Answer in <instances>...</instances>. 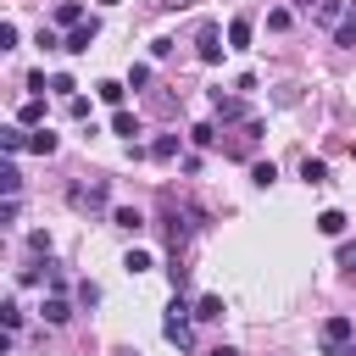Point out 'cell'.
<instances>
[{"instance_id":"cell-1","label":"cell","mask_w":356,"mask_h":356,"mask_svg":"<svg viewBox=\"0 0 356 356\" xmlns=\"http://www.w3.org/2000/svg\"><path fill=\"white\" fill-rule=\"evenodd\" d=\"M67 200H72L78 211H106L111 189H106V178H95V184H72V189H67Z\"/></svg>"},{"instance_id":"cell-2","label":"cell","mask_w":356,"mask_h":356,"mask_svg":"<svg viewBox=\"0 0 356 356\" xmlns=\"http://www.w3.org/2000/svg\"><path fill=\"white\" fill-rule=\"evenodd\" d=\"M350 334H356L350 317H328V323H323V350H328V356H350V350H345Z\"/></svg>"},{"instance_id":"cell-3","label":"cell","mask_w":356,"mask_h":356,"mask_svg":"<svg viewBox=\"0 0 356 356\" xmlns=\"http://www.w3.org/2000/svg\"><path fill=\"white\" fill-rule=\"evenodd\" d=\"M211 111H217L222 122H250V106H245L239 95H222V89H211Z\"/></svg>"},{"instance_id":"cell-4","label":"cell","mask_w":356,"mask_h":356,"mask_svg":"<svg viewBox=\"0 0 356 356\" xmlns=\"http://www.w3.org/2000/svg\"><path fill=\"white\" fill-rule=\"evenodd\" d=\"M195 44H200V61H206V67H217V61H222V33H217V22H200Z\"/></svg>"},{"instance_id":"cell-5","label":"cell","mask_w":356,"mask_h":356,"mask_svg":"<svg viewBox=\"0 0 356 356\" xmlns=\"http://www.w3.org/2000/svg\"><path fill=\"white\" fill-rule=\"evenodd\" d=\"M95 33H100V22L89 17V22H78V28H67V44H61V50H72V56H83V50L95 44Z\"/></svg>"},{"instance_id":"cell-6","label":"cell","mask_w":356,"mask_h":356,"mask_svg":"<svg viewBox=\"0 0 356 356\" xmlns=\"http://www.w3.org/2000/svg\"><path fill=\"white\" fill-rule=\"evenodd\" d=\"M17 122H22V128H44V95H28L22 111H17Z\"/></svg>"},{"instance_id":"cell-7","label":"cell","mask_w":356,"mask_h":356,"mask_svg":"<svg viewBox=\"0 0 356 356\" xmlns=\"http://www.w3.org/2000/svg\"><path fill=\"white\" fill-rule=\"evenodd\" d=\"M250 33H256L250 17H234V22H228V50H250Z\"/></svg>"},{"instance_id":"cell-8","label":"cell","mask_w":356,"mask_h":356,"mask_svg":"<svg viewBox=\"0 0 356 356\" xmlns=\"http://www.w3.org/2000/svg\"><path fill=\"white\" fill-rule=\"evenodd\" d=\"M178 145H184L178 134H156V139H150V156H156V161H172V156H178Z\"/></svg>"},{"instance_id":"cell-9","label":"cell","mask_w":356,"mask_h":356,"mask_svg":"<svg viewBox=\"0 0 356 356\" xmlns=\"http://www.w3.org/2000/svg\"><path fill=\"white\" fill-rule=\"evenodd\" d=\"M78 22H83V6L78 0H61L56 6V28H78Z\"/></svg>"},{"instance_id":"cell-10","label":"cell","mask_w":356,"mask_h":356,"mask_svg":"<svg viewBox=\"0 0 356 356\" xmlns=\"http://www.w3.org/2000/svg\"><path fill=\"white\" fill-rule=\"evenodd\" d=\"M111 222H117V228H128V234H139V228H145V211H134V206H117V211H111Z\"/></svg>"},{"instance_id":"cell-11","label":"cell","mask_w":356,"mask_h":356,"mask_svg":"<svg viewBox=\"0 0 356 356\" xmlns=\"http://www.w3.org/2000/svg\"><path fill=\"white\" fill-rule=\"evenodd\" d=\"M317 228H323L328 239H339V234H345V211H334V206H328V211H317Z\"/></svg>"},{"instance_id":"cell-12","label":"cell","mask_w":356,"mask_h":356,"mask_svg":"<svg viewBox=\"0 0 356 356\" xmlns=\"http://www.w3.org/2000/svg\"><path fill=\"white\" fill-rule=\"evenodd\" d=\"M195 317H200V323H217V317H222V295H200V300H195Z\"/></svg>"},{"instance_id":"cell-13","label":"cell","mask_w":356,"mask_h":356,"mask_svg":"<svg viewBox=\"0 0 356 356\" xmlns=\"http://www.w3.org/2000/svg\"><path fill=\"white\" fill-rule=\"evenodd\" d=\"M39 317H44V323H67V317H72V306H67L61 295H50V300L39 306Z\"/></svg>"},{"instance_id":"cell-14","label":"cell","mask_w":356,"mask_h":356,"mask_svg":"<svg viewBox=\"0 0 356 356\" xmlns=\"http://www.w3.org/2000/svg\"><path fill=\"white\" fill-rule=\"evenodd\" d=\"M95 95H100L106 106H122V95H128V83H111V78H100V83H95Z\"/></svg>"},{"instance_id":"cell-15","label":"cell","mask_w":356,"mask_h":356,"mask_svg":"<svg viewBox=\"0 0 356 356\" xmlns=\"http://www.w3.org/2000/svg\"><path fill=\"white\" fill-rule=\"evenodd\" d=\"M111 134H122V139H134V134H139V117L117 106V117H111Z\"/></svg>"},{"instance_id":"cell-16","label":"cell","mask_w":356,"mask_h":356,"mask_svg":"<svg viewBox=\"0 0 356 356\" xmlns=\"http://www.w3.org/2000/svg\"><path fill=\"white\" fill-rule=\"evenodd\" d=\"M0 150H6V156L28 150V134H22V128H0Z\"/></svg>"},{"instance_id":"cell-17","label":"cell","mask_w":356,"mask_h":356,"mask_svg":"<svg viewBox=\"0 0 356 356\" xmlns=\"http://www.w3.org/2000/svg\"><path fill=\"white\" fill-rule=\"evenodd\" d=\"M28 150H33V156H50V150H56V134H50V128H33V134H28Z\"/></svg>"},{"instance_id":"cell-18","label":"cell","mask_w":356,"mask_h":356,"mask_svg":"<svg viewBox=\"0 0 356 356\" xmlns=\"http://www.w3.org/2000/svg\"><path fill=\"white\" fill-rule=\"evenodd\" d=\"M300 178H306V184H328V161L306 156V161H300Z\"/></svg>"},{"instance_id":"cell-19","label":"cell","mask_w":356,"mask_h":356,"mask_svg":"<svg viewBox=\"0 0 356 356\" xmlns=\"http://www.w3.org/2000/svg\"><path fill=\"white\" fill-rule=\"evenodd\" d=\"M334 44H356V6L339 17V28H334Z\"/></svg>"},{"instance_id":"cell-20","label":"cell","mask_w":356,"mask_h":356,"mask_svg":"<svg viewBox=\"0 0 356 356\" xmlns=\"http://www.w3.org/2000/svg\"><path fill=\"white\" fill-rule=\"evenodd\" d=\"M145 83H150V61H134L128 67V89H145Z\"/></svg>"},{"instance_id":"cell-21","label":"cell","mask_w":356,"mask_h":356,"mask_svg":"<svg viewBox=\"0 0 356 356\" xmlns=\"http://www.w3.org/2000/svg\"><path fill=\"white\" fill-rule=\"evenodd\" d=\"M50 95H61V100H72V95H78V83H72L67 72H56V78H50Z\"/></svg>"},{"instance_id":"cell-22","label":"cell","mask_w":356,"mask_h":356,"mask_svg":"<svg viewBox=\"0 0 356 356\" xmlns=\"http://www.w3.org/2000/svg\"><path fill=\"white\" fill-rule=\"evenodd\" d=\"M250 178H256L261 189H273V178H278V167H273V161H256V167H250Z\"/></svg>"},{"instance_id":"cell-23","label":"cell","mask_w":356,"mask_h":356,"mask_svg":"<svg viewBox=\"0 0 356 356\" xmlns=\"http://www.w3.org/2000/svg\"><path fill=\"white\" fill-rule=\"evenodd\" d=\"M0 189H6V195H17V189H22V172H17V167H11V161H6V167H0Z\"/></svg>"},{"instance_id":"cell-24","label":"cell","mask_w":356,"mask_h":356,"mask_svg":"<svg viewBox=\"0 0 356 356\" xmlns=\"http://www.w3.org/2000/svg\"><path fill=\"white\" fill-rule=\"evenodd\" d=\"M122 267H128V273H150V250H128Z\"/></svg>"},{"instance_id":"cell-25","label":"cell","mask_w":356,"mask_h":356,"mask_svg":"<svg viewBox=\"0 0 356 356\" xmlns=\"http://www.w3.org/2000/svg\"><path fill=\"white\" fill-rule=\"evenodd\" d=\"M0 317H6V328H11V334L22 328V306H17V300H6V306H0Z\"/></svg>"},{"instance_id":"cell-26","label":"cell","mask_w":356,"mask_h":356,"mask_svg":"<svg viewBox=\"0 0 356 356\" xmlns=\"http://www.w3.org/2000/svg\"><path fill=\"white\" fill-rule=\"evenodd\" d=\"M289 22H295V17H289V11H284V6H278V11H267V28H273V33H284V28H289Z\"/></svg>"},{"instance_id":"cell-27","label":"cell","mask_w":356,"mask_h":356,"mask_svg":"<svg viewBox=\"0 0 356 356\" xmlns=\"http://www.w3.org/2000/svg\"><path fill=\"white\" fill-rule=\"evenodd\" d=\"M167 278H172V289H178V295L189 289V267H178V261H172V267H167Z\"/></svg>"},{"instance_id":"cell-28","label":"cell","mask_w":356,"mask_h":356,"mask_svg":"<svg viewBox=\"0 0 356 356\" xmlns=\"http://www.w3.org/2000/svg\"><path fill=\"white\" fill-rule=\"evenodd\" d=\"M78 300H83V306H100V284L83 278V284H78Z\"/></svg>"},{"instance_id":"cell-29","label":"cell","mask_w":356,"mask_h":356,"mask_svg":"<svg viewBox=\"0 0 356 356\" xmlns=\"http://www.w3.org/2000/svg\"><path fill=\"white\" fill-rule=\"evenodd\" d=\"M0 50H17V22H0Z\"/></svg>"},{"instance_id":"cell-30","label":"cell","mask_w":356,"mask_h":356,"mask_svg":"<svg viewBox=\"0 0 356 356\" xmlns=\"http://www.w3.org/2000/svg\"><path fill=\"white\" fill-rule=\"evenodd\" d=\"M67 117H78V122H83V117H89V100H83V95H72V100H67Z\"/></svg>"},{"instance_id":"cell-31","label":"cell","mask_w":356,"mask_h":356,"mask_svg":"<svg viewBox=\"0 0 356 356\" xmlns=\"http://www.w3.org/2000/svg\"><path fill=\"white\" fill-rule=\"evenodd\" d=\"M189 139H195V145H211V139H217V128H211V122H200V128H189Z\"/></svg>"},{"instance_id":"cell-32","label":"cell","mask_w":356,"mask_h":356,"mask_svg":"<svg viewBox=\"0 0 356 356\" xmlns=\"http://www.w3.org/2000/svg\"><path fill=\"white\" fill-rule=\"evenodd\" d=\"M28 245H33L39 256H50V234H44V228H33V234H28Z\"/></svg>"},{"instance_id":"cell-33","label":"cell","mask_w":356,"mask_h":356,"mask_svg":"<svg viewBox=\"0 0 356 356\" xmlns=\"http://www.w3.org/2000/svg\"><path fill=\"white\" fill-rule=\"evenodd\" d=\"M339 267H356V245H350V239L339 245Z\"/></svg>"},{"instance_id":"cell-34","label":"cell","mask_w":356,"mask_h":356,"mask_svg":"<svg viewBox=\"0 0 356 356\" xmlns=\"http://www.w3.org/2000/svg\"><path fill=\"white\" fill-rule=\"evenodd\" d=\"M161 6H167V11H184V6H189V0H161Z\"/></svg>"},{"instance_id":"cell-35","label":"cell","mask_w":356,"mask_h":356,"mask_svg":"<svg viewBox=\"0 0 356 356\" xmlns=\"http://www.w3.org/2000/svg\"><path fill=\"white\" fill-rule=\"evenodd\" d=\"M211 356H239V350H228V345H217V350H211Z\"/></svg>"},{"instance_id":"cell-36","label":"cell","mask_w":356,"mask_h":356,"mask_svg":"<svg viewBox=\"0 0 356 356\" xmlns=\"http://www.w3.org/2000/svg\"><path fill=\"white\" fill-rule=\"evenodd\" d=\"M100 6H122V0H100Z\"/></svg>"},{"instance_id":"cell-37","label":"cell","mask_w":356,"mask_h":356,"mask_svg":"<svg viewBox=\"0 0 356 356\" xmlns=\"http://www.w3.org/2000/svg\"><path fill=\"white\" fill-rule=\"evenodd\" d=\"M128 356H139V350H128Z\"/></svg>"}]
</instances>
